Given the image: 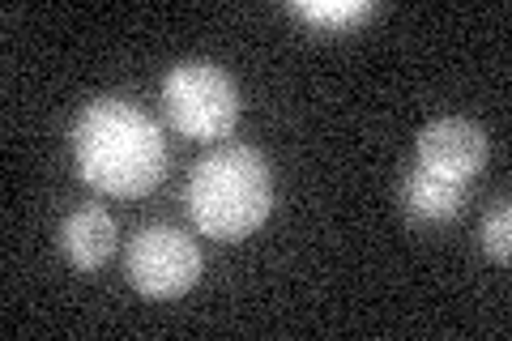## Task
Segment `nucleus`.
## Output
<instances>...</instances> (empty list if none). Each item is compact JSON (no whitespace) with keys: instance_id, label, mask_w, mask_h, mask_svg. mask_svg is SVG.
<instances>
[{"instance_id":"1","label":"nucleus","mask_w":512,"mask_h":341,"mask_svg":"<svg viewBox=\"0 0 512 341\" xmlns=\"http://www.w3.org/2000/svg\"><path fill=\"white\" fill-rule=\"evenodd\" d=\"M77 175L107 197H146L163 180L167 141L141 107L124 99H94L73 124Z\"/></svg>"},{"instance_id":"2","label":"nucleus","mask_w":512,"mask_h":341,"mask_svg":"<svg viewBox=\"0 0 512 341\" xmlns=\"http://www.w3.org/2000/svg\"><path fill=\"white\" fill-rule=\"evenodd\" d=\"M274 209L269 162L252 145H222L205 154L188 180V214L210 239L239 243Z\"/></svg>"},{"instance_id":"3","label":"nucleus","mask_w":512,"mask_h":341,"mask_svg":"<svg viewBox=\"0 0 512 341\" xmlns=\"http://www.w3.org/2000/svg\"><path fill=\"white\" fill-rule=\"evenodd\" d=\"M163 107L175 133L210 145L231 137V128L239 120V90L218 64L180 60L163 77Z\"/></svg>"},{"instance_id":"4","label":"nucleus","mask_w":512,"mask_h":341,"mask_svg":"<svg viewBox=\"0 0 512 341\" xmlns=\"http://www.w3.org/2000/svg\"><path fill=\"white\" fill-rule=\"evenodd\" d=\"M124 269L146 299H180L201 278V252L175 226H141L124 252Z\"/></svg>"},{"instance_id":"5","label":"nucleus","mask_w":512,"mask_h":341,"mask_svg":"<svg viewBox=\"0 0 512 341\" xmlns=\"http://www.w3.org/2000/svg\"><path fill=\"white\" fill-rule=\"evenodd\" d=\"M483 162H487V133L474 120L448 116L419 133V167L440 175V180L466 184L483 171Z\"/></svg>"},{"instance_id":"6","label":"nucleus","mask_w":512,"mask_h":341,"mask_svg":"<svg viewBox=\"0 0 512 341\" xmlns=\"http://www.w3.org/2000/svg\"><path fill=\"white\" fill-rule=\"evenodd\" d=\"M60 252L82 273L103 269L111 261V252H116V222L103 209H77L60 226Z\"/></svg>"},{"instance_id":"7","label":"nucleus","mask_w":512,"mask_h":341,"mask_svg":"<svg viewBox=\"0 0 512 341\" xmlns=\"http://www.w3.org/2000/svg\"><path fill=\"white\" fill-rule=\"evenodd\" d=\"M402 197H406V209H410L414 218H423V222H448V218L461 214V205H466V184L440 180V175L414 167L406 175Z\"/></svg>"},{"instance_id":"8","label":"nucleus","mask_w":512,"mask_h":341,"mask_svg":"<svg viewBox=\"0 0 512 341\" xmlns=\"http://www.w3.org/2000/svg\"><path fill=\"white\" fill-rule=\"evenodd\" d=\"M295 13L308 26L325 30V35H342V30L367 22L376 13L372 0H299V5H291Z\"/></svg>"},{"instance_id":"9","label":"nucleus","mask_w":512,"mask_h":341,"mask_svg":"<svg viewBox=\"0 0 512 341\" xmlns=\"http://www.w3.org/2000/svg\"><path fill=\"white\" fill-rule=\"evenodd\" d=\"M483 248H487L491 261H500V265L512 261V209H508V201H500L487 214V222H483Z\"/></svg>"}]
</instances>
